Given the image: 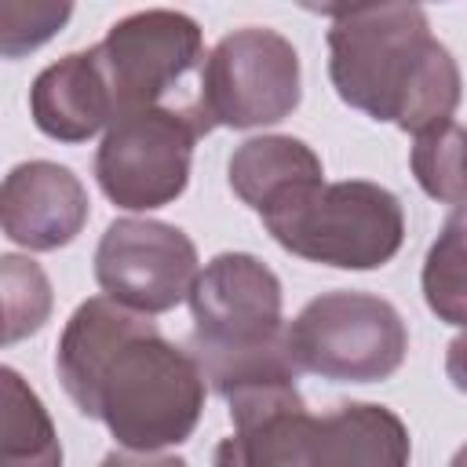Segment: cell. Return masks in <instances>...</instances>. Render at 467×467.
I'll return each instance as SVG.
<instances>
[{"instance_id": "6da1fadb", "label": "cell", "mask_w": 467, "mask_h": 467, "mask_svg": "<svg viewBox=\"0 0 467 467\" xmlns=\"http://www.w3.org/2000/svg\"><path fill=\"white\" fill-rule=\"evenodd\" d=\"M62 390L80 416L106 423L128 452H161L190 441L204 412L197 358L109 296L84 299L55 350Z\"/></svg>"}, {"instance_id": "7a4b0ae2", "label": "cell", "mask_w": 467, "mask_h": 467, "mask_svg": "<svg viewBox=\"0 0 467 467\" xmlns=\"http://www.w3.org/2000/svg\"><path fill=\"white\" fill-rule=\"evenodd\" d=\"M325 15L328 77L347 106L412 135L452 120L463 95L460 66L420 4L325 7Z\"/></svg>"}, {"instance_id": "3957f363", "label": "cell", "mask_w": 467, "mask_h": 467, "mask_svg": "<svg viewBox=\"0 0 467 467\" xmlns=\"http://www.w3.org/2000/svg\"><path fill=\"white\" fill-rule=\"evenodd\" d=\"M281 303L277 274L248 252H219L197 274L190 354L219 398L266 376H299L285 347Z\"/></svg>"}, {"instance_id": "277c9868", "label": "cell", "mask_w": 467, "mask_h": 467, "mask_svg": "<svg viewBox=\"0 0 467 467\" xmlns=\"http://www.w3.org/2000/svg\"><path fill=\"white\" fill-rule=\"evenodd\" d=\"M263 226L285 252L336 270L387 266L405 241L401 201L368 179L317 182Z\"/></svg>"}, {"instance_id": "5b68a950", "label": "cell", "mask_w": 467, "mask_h": 467, "mask_svg": "<svg viewBox=\"0 0 467 467\" xmlns=\"http://www.w3.org/2000/svg\"><path fill=\"white\" fill-rule=\"evenodd\" d=\"M285 347L299 372L336 383H376L401 368L409 328L390 299L336 288L310 299L285 325Z\"/></svg>"}, {"instance_id": "8992f818", "label": "cell", "mask_w": 467, "mask_h": 467, "mask_svg": "<svg viewBox=\"0 0 467 467\" xmlns=\"http://www.w3.org/2000/svg\"><path fill=\"white\" fill-rule=\"evenodd\" d=\"M197 102L124 109L109 120L95 150V182L124 212H153L182 197L193 164V142L208 135Z\"/></svg>"}, {"instance_id": "52a82bcc", "label": "cell", "mask_w": 467, "mask_h": 467, "mask_svg": "<svg viewBox=\"0 0 467 467\" xmlns=\"http://www.w3.org/2000/svg\"><path fill=\"white\" fill-rule=\"evenodd\" d=\"M303 99L292 40L266 26L226 33L201 66L197 109L208 128H263L285 120Z\"/></svg>"}, {"instance_id": "ba28073f", "label": "cell", "mask_w": 467, "mask_h": 467, "mask_svg": "<svg viewBox=\"0 0 467 467\" xmlns=\"http://www.w3.org/2000/svg\"><path fill=\"white\" fill-rule=\"evenodd\" d=\"M95 58L106 73L117 117L124 109L164 106V99L204 62V40L186 11L146 7L113 22L95 44Z\"/></svg>"}, {"instance_id": "9c48e42d", "label": "cell", "mask_w": 467, "mask_h": 467, "mask_svg": "<svg viewBox=\"0 0 467 467\" xmlns=\"http://www.w3.org/2000/svg\"><path fill=\"white\" fill-rule=\"evenodd\" d=\"M99 288L128 310L168 314L197 281L193 241L161 219H113L95 248Z\"/></svg>"}, {"instance_id": "30bf717a", "label": "cell", "mask_w": 467, "mask_h": 467, "mask_svg": "<svg viewBox=\"0 0 467 467\" xmlns=\"http://www.w3.org/2000/svg\"><path fill=\"white\" fill-rule=\"evenodd\" d=\"M234 434L215 445V467H306L314 416L296 387V376L244 383L223 398Z\"/></svg>"}, {"instance_id": "8fae6325", "label": "cell", "mask_w": 467, "mask_h": 467, "mask_svg": "<svg viewBox=\"0 0 467 467\" xmlns=\"http://www.w3.org/2000/svg\"><path fill=\"white\" fill-rule=\"evenodd\" d=\"M91 215L84 182L55 161H26L4 175L0 226L4 237L29 252H55L69 244Z\"/></svg>"}, {"instance_id": "7c38bea8", "label": "cell", "mask_w": 467, "mask_h": 467, "mask_svg": "<svg viewBox=\"0 0 467 467\" xmlns=\"http://www.w3.org/2000/svg\"><path fill=\"white\" fill-rule=\"evenodd\" d=\"M29 117L47 139L58 142H88L95 131L109 128L113 95L95 47L69 51L36 73L29 88Z\"/></svg>"}, {"instance_id": "4fadbf2b", "label": "cell", "mask_w": 467, "mask_h": 467, "mask_svg": "<svg viewBox=\"0 0 467 467\" xmlns=\"http://www.w3.org/2000/svg\"><path fill=\"white\" fill-rule=\"evenodd\" d=\"M412 441L401 416L372 401H343L314 420L306 467H409Z\"/></svg>"}, {"instance_id": "5bb4252c", "label": "cell", "mask_w": 467, "mask_h": 467, "mask_svg": "<svg viewBox=\"0 0 467 467\" xmlns=\"http://www.w3.org/2000/svg\"><path fill=\"white\" fill-rule=\"evenodd\" d=\"M230 190L259 215H274L310 186L325 182L321 157L292 135H255L230 153Z\"/></svg>"}, {"instance_id": "9a60e30c", "label": "cell", "mask_w": 467, "mask_h": 467, "mask_svg": "<svg viewBox=\"0 0 467 467\" xmlns=\"http://www.w3.org/2000/svg\"><path fill=\"white\" fill-rule=\"evenodd\" d=\"M0 467H62L44 401L11 365L0 368Z\"/></svg>"}, {"instance_id": "2e32d148", "label": "cell", "mask_w": 467, "mask_h": 467, "mask_svg": "<svg viewBox=\"0 0 467 467\" xmlns=\"http://www.w3.org/2000/svg\"><path fill=\"white\" fill-rule=\"evenodd\" d=\"M423 299L445 325L467 328V208H456L423 259Z\"/></svg>"}, {"instance_id": "e0dca14e", "label": "cell", "mask_w": 467, "mask_h": 467, "mask_svg": "<svg viewBox=\"0 0 467 467\" xmlns=\"http://www.w3.org/2000/svg\"><path fill=\"white\" fill-rule=\"evenodd\" d=\"M409 164L427 197L467 208V128L449 120L416 135Z\"/></svg>"}, {"instance_id": "ac0fdd59", "label": "cell", "mask_w": 467, "mask_h": 467, "mask_svg": "<svg viewBox=\"0 0 467 467\" xmlns=\"http://www.w3.org/2000/svg\"><path fill=\"white\" fill-rule=\"evenodd\" d=\"M0 299H4V343L33 336L51 317V281L47 274L22 255L0 259Z\"/></svg>"}, {"instance_id": "d6986e66", "label": "cell", "mask_w": 467, "mask_h": 467, "mask_svg": "<svg viewBox=\"0 0 467 467\" xmlns=\"http://www.w3.org/2000/svg\"><path fill=\"white\" fill-rule=\"evenodd\" d=\"M73 15V4L55 0H0V55L22 58L51 40Z\"/></svg>"}, {"instance_id": "ffe728a7", "label": "cell", "mask_w": 467, "mask_h": 467, "mask_svg": "<svg viewBox=\"0 0 467 467\" xmlns=\"http://www.w3.org/2000/svg\"><path fill=\"white\" fill-rule=\"evenodd\" d=\"M99 467H190L182 456H164V452H128V449H113L102 456Z\"/></svg>"}, {"instance_id": "44dd1931", "label": "cell", "mask_w": 467, "mask_h": 467, "mask_svg": "<svg viewBox=\"0 0 467 467\" xmlns=\"http://www.w3.org/2000/svg\"><path fill=\"white\" fill-rule=\"evenodd\" d=\"M445 376L460 394H467V328L445 347Z\"/></svg>"}, {"instance_id": "7402d4cb", "label": "cell", "mask_w": 467, "mask_h": 467, "mask_svg": "<svg viewBox=\"0 0 467 467\" xmlns=\"http://www.w3.org/2000/svg\"><path fill=\"white\" fill-rule=\"evenodd\" d=\"M449 467H467V445H460V449L452 452V460H449Z\"/></svg>"}]
</instances>
